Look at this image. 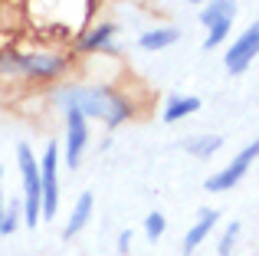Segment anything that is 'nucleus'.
<instances>
[{
	"label": "nucleus",
	"instance_id": "1",
	"mask_svg": "<svg viewBox=\"0 0 259 256\" xmlns=\"http://www.w3.org/2000/svg\"><path fill=\"white\" fill-rule=\"evenodd\" d=\"M59 102L66 109H79L82 115L89 118H105V125H121L128 115H132V105L112 89H72V92H63Z\"/></svg>",
	"mask_w": 259,
	"mask_h": 256
},
{
	"label": "nucleus",
	"instance_id": "2",
	"mask_svg": "<svg viewBox=\"0 0 259 256\" xmlns=\"http://www.w3.org/2000/svg\"><path fill=\"white\" fill-rule=\"evenodd\" d=\"M17 158H20V171H23V187H26V227H39V207H43V191H39V161L36 154L30 151V145H20L17 148Z\"/></svg>",
	"mask_w": 259,
	"mask_h": 256
},
{
	"label": "nucleus",
	"instance_id": "3",
	"mask_svg": "<svg viewBox=\"0 0 259 256\" xmlns=\"http://www.w3.org/2000/svg\"><path fill=\"white\" fill-rule=\"evenodd\" d=\"M39 191H43V217L53 220L59 210V148L46 145L39 161Z\"/></svg>",
	"mask_w": 259,
	"mask_h": 256
},
{
	"label": "nucleus",
	"instance_id": "4",
	"mask_svg": "<svg viewBox=\"0 0 259 256\" xmlns=\"http://www.w3.org/2000/svg\"><path fill=\"white\" fill-rule=\"evenodd\" d=\"M63 59L50 53H10L0 59V72H23V76H56Z\"/></svg>",
	"mask_w": 259,
	"mask_h": 256
},
{
	"label": "nucleus",
	"instance_id": "5",
	"mask_svg": "<svg viewBox=\"0 0 259 256\" xmlns=\"http://www.w3.org/2000/svg\"><path fill=\"white\" fill-rule=\"evenodd\" d=\"M256 154H259V141H249V145L243 148V151L236 154V158L230 161V164L223 167L220 174L207 178V191H210V194H220V191H230L233 184H240V181H243V174L249 171V164L256 161Z\"/></svg>",
	"mask_w": 259,
	"mask_h": 256
},
{
	"label": "nucleus",
	"instance_id": "6",
	"mask_svg": "<svg viewBox=\"0 0 259 256\" xmlns=\"http://www.w3.org/2000/svg\"><path fill=\"white\" fill-rule=\"evenodd\" d=\"M85 141H89V125L85 115L79 109H66V164L79 167L85 151Z\"/></svg>",
	"mask_w": 259,
	"mask_h": 256
},
{
	"label": "nucleus",
	"instance_id": "7",
	"mask_svg": "<svg viewBox=\"0 0 259 256\" xmlns=\"http://www.w3.org/2000/svg\"><path fill=\"white\" fill-rule=\"evenodd\" d=\"M256 50H259V26L253 23V26H249V30L243 33V36L227 50V69L233 72V76L246 72V69H249V63L256 59Z\"/></svg>",
	"mask_w": 259,
	"mask_h": 256
},
{
	"label": "nucleus",
	"instance_id": "8",
	"mask_svg": "<svg viewBox=\"0 0 259 256\" xmlns=\"http://www.w3.org/2000/svg\"><path fill=\"white\" fill-rule=\"evenodd\" d=\"M217 220H220V210H200V217H197V224L190 227L187 230V237H184V253H194L197 246L203 243V240H207V233L213 230V224Z\"/></svg>",
	"mask_w": 259,
	"mask_h": 256
},
{
	"label": "nucleus",
	"instance_id": "9",
	"mask_svg": "<svg viewBox=\"0 0 259 256\" xmlns=\"http://www.w3.org/2000/svg\"><path fill=\"white\" fill-rule=\"evenodd\" d=\"M92 204H95V197H92V191H85V194H79V200H76V207H72V217H69V227L63 230V240H69V237H76L79 230L89 224V217H92Z\"/></svg>",
	"mask_w": 259,
	"mask_h": 256
},
{
	"label": "nucleus",
	"instance_id": "10",
	"mask_svg": "<svg viewBox=\"0 0 259 256\" xmlns=\"http://www.w3.org/2000/svg\"><path fill=\"white\" fill-rule=\"evenodd\" d=\"M200 109V99L194 96H171L164 105V122H181V118L194 115V112Z\"/></svg>",
	"mask_w": 259,
	"mask_h": 256
},
{
	"label": "nucleus",
	"instance_id": "11",
	"mask_svg": "<svg viewBox=\"0 0 259 256\" xmlns=\"http://www.w3.org/2000/svg\"><path fill=\"white\" fill-rule=\"evenodd\" d=\"M181 148L187 154H197V158H210V154H217L223 148V138L220 135H200V138H184Z\"/></svg>",
	"mask_w": 259,
	"mask_h": 256
},
{
	"label": "nucleus",
	"instance_id": "12",
	"mask_svg": "<svg viewBox=\"0 0 259 256\" xmlns=\"http://www.w3.org/2000/svg\"><path fill=\"white\" fill-rule=\"evenodd\" d=\"M181 36V33L174 30V26H161V30H148V33H141V50H148V53H158V50H167V46L174 43V39Z\"/></svg>",
	"mask_w": 259,
	"mask_h": 256
},
{
	"label": "nucleus",
	"instance_id": "13",
	"mask_svg": "<svg viewBox=\"0 0 259 256\" xmlns=\"http://www.w3.org/2000/svg\"><path fill=\"white\" fill-rule=\"evenodd\" d=\"M115 36V23H102L99 30H92V33H85V39L79 46L82 50H102V46H108V39Z\"/></svg>",
	"mask_w": 259,
	"mask_h": 256
},
{
	"label": "nucleus",
	"instance_id": "14",
	"mask_svg": "<svg viewBox=\"0 0 259 256\" xmlns=\"http://www.w3.org/2000/svg\"><path fill=\"white\" fill-rule=\"evenodd\" d=\"M233 10H236V0H213V4L200 13V20L210 26V23H217V20H223V17H233Z\"/></svg>",
	"mask_w": 259,
	"mask_h": 256
},
{
	"label": "nucleus",
	"instance_id": "15",
	"mask_svg": "<svg viewBox=\"0 0 259 256\" xmlns=\"http://www.w3.org/2000/svg\"><path fill=\"white\" fill-rule=\"evenodd\" d=\"M230 26H233V17H223V20H217V23H210V26H207L210 33H207V43H203V46H207V50H217V46L227 39Z\"/></svg>",
	"mask_w": 259,
	"mask_h": 256
},
{
	"label": "nucleus",
	"instance_id": "16",
	"mask_svg": "<svg viewBox=\"0 0 259 256\" xmlns=\"http://www.w3.org/2000/svg\"><path fill=\"white\" fill-rule=\"evenodd\" d=\"M164 214H158V210H151V214H148V217H145V237L148 240H158L161 237V233H164Z\"/></svg>",
	"mask_w": 259,
	"mask_h": 256
},
{
	"label": "nucleus",
	"instance_id": "17",
	"mask_svg": "<svg viewBox=\"0 0 259 256\" xmlns=\"http://www.w3.org/2000/svg\"><path fill=\"white\" fill-rule=\"evenodd\" d=\"M17 224H20V207L13 204L10 210H4V217H0V233H13Z\"/></svg>",
	"mask_w": 259,
	"mask_h": 256
},
{
	"label": "nucleus",
	"instance_id": "18",
	"mask_svg": "<svg viewBox=\"0 0 259 256\" xmlns=\"http://www.w3.org/2000/svg\"><path fill=\"white\" fill-rule=\"evenodd\" d=\"M236 237H240V224H230L227 227V237L220 240V256H230V246H233Z\"/></svg>",
	"mask_w": 259,
	"mask_h": 256
},
{
	"label": "nucleus",
	"instance_id": "19",
	"mask_svg": "<svg viewBox=\"0 0 259 256\" xmlns=\"http://www.w3.org/2000/svg\"><path fill=\"white\" fill-rule=\"evenodd\" d=\"M0 178H4V167H0ZM0 217H4V200H0Z\"/></svg>",
	"mask_w": 259,
	"mask_h": 256
},
{
	"label": "nucleus",
	"instance_id": "20",
	"mask_svg": "<svg viewBox=\"0 0 259 256\" xmlns=\"http://www.w3.org/2000/svg\"><path fill=\"white\" fill-rule=\"evenodd\" d=\"M194 4H197V0H194Z\"/></svg>",
	"mask_w": 259,
	"mask_h": 256
}]
</instances>
